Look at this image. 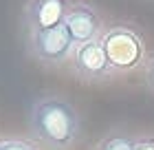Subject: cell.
Here are the masks:
<instances>
[{"instance_id": "5", "label": "cell", "mask_w": 154, "mask_h": 150, "mask_svg": "<svg viewBox=\"0 0 154 150\" xmlns=\"http://www.w3.org/2000/svg\"><path fill=\"white\" fill-rule=\"evenodd\" d=\"M71 7L66 0H29L26 5V24L31 31H44L53 29L64 22Z\"/></svg>"}, {"instance_id": "10", "label": "cell", "mask_w": 154, "mask_h": 150, "mask_svg": "<svg viewBox=\"0 0 154 150\" xmlns=\"http://www.w3.org/2000/svg\"><path fill=\"white\" fill-rule=\"evenodd\" d=\"M148 86L152 88V93H154V58H152V62H150V66H148Z\"/></svg>"}, {"instance_id": "1", "label": "cell", "mask_w": 154, "mask_h": 150, "mask_svg": "<svg viewBox=\"0 0 154 150\" xmlns=\"http://www.w3.org/2000/svg\"><path fill=\"white\" fill-rule=\"evenodd\" d=\"M31 132L42 144L66 150L79 135V115L60 97L40 99L31 110Z\"/></svg>"}, {"instance_id": "4", "label": "cell", "mask_w": 154, "mask_h": 150, "mask_svg": "<svg viewBox=\"0 0 154 150\" xmlns=\"http://www.w3.org/2000/svg\"><path fill=\"white\" fill-rule=\"evenodd\" d=\"M73 64H75L77 75L84 77V80H90V82L108 80V77H112V73H115V69L110 66V62H108L106 51H103L101 40H93V42L75 46Z\"/></svg>"}, {"instance_id": "9", "label": "cell", "mask_w": 154, "mask_h": 150, "mask_svg": "<svg viewBox=\"0 0 154 150\" xmlns=\"http://www.w3.org/2000/svg\"><path fill=\"white\" fill-rule=\"evenodd\" d=\"M137 150H154V139H139Z\"/></svg>"}, {"instance_id": "2", "label": "cell", "mask_w": 154, "mask_h": 150, "mask_svg": "<svg viewBox=\"0 0 154 150\" xmlns=\"http://www.w3.org/2000/svg\"><path fill=\"white\" fill-rule=\"evenodd\" d=\"M29 46H31V53L44 64H64L75 51V42L64 22L53 27V29L31 31Z\"/></svg>"}, {"instance_id": "11", "label": "cell", "mask_w": 154, "mask_h": 150, "mask_svg": "<svg viewBox=\"0 0 154 150\" xmlns=\"http://www.w3.org/2000/svg\"><path fill=\"white\" fill-rule=\"evenodd\" d=\"M0 150H2V144H0Z\"/></svg>"}, {"instance_id": "8", "label": "cell", "mask_w": 154, "mask_h": 150, "mask_svg": "<svg viewBox=\"0 0 154 150\" xmlns=\"http://www.w3.org/2000/svg\"><path fill=\"white\" fill-rule=\"evenodd\" d=\"M2 150H35V148H31L29 144H24V141L9 139V141H2Z\"/></svg>"}, {"instance_id": "6", "label": "cell", "mask_w": 154, "mask_h": 150, "mask_svg": "<svg viewBox=\"0 0 154 150\" xmlns=\"http://www.w3.org/2000/svg\"><path fill=\"white\" fill-rule=\"evenodd\" d=\"M64 24H66L68 33H71L75 46L97 40V33H99V29H101L99 16L86 5L71 7L68 13H66V18H64Z\"/></svg>"}, {"instance_id": "3", "label": "cell", "mask_w": 154, "mask_h": 150, "mask_svg": "<svg viewBox=\"0 0 154 150\" xmlns=\"http://www.w3.org/2000/svg\"><path fill=\"white\" fill-rule=\"evenodd\" d=\"M101 44H103V51L108 55L110 66L115 71H128L132 66H137L141 55H143L141 40L130 29H123V27L110 29L101 38Z\"/></svg>"}, {"instance_id": "7", "label": "cell", "mask_w": 154, "mask_h": 150, "mask_svg": "<svg viewBox=\"0 0 154 150\" xmlns=\"http://www.w3.org/2000/svg\"><path fill=\"white\" fill-rule=\"evenodd\" d=\"M99 150H137V141L121 137V135H115V137L103 139L99 144Z\"/></svg>"}]
</instances>
